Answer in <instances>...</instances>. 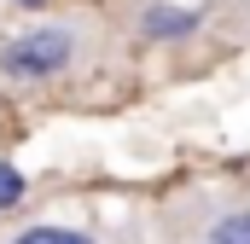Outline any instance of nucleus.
Returning a JSON list of instances; mask_svg holds the SVG:
<instances>
[{"mask_svg": "<svg viewBox=\"0 0 250 244\" xmlns=\"http://www.w3.org/2000/svg\"><path fill=\"white\" fill-rule=\"evenodd\" d=\"M76 29H64V23H35V29H23L18 41H6V53H0V70L12 76V81H47V76H64L70 64H76Z\"/></svg>", "mask_w": 250, "mask_h": 244, "instance_id": "1", "label": "nucleus"}, {"mask_svg": "<svg viewBox=\"0 0 250 244\" xmlns=\"http://www.w3.org/2000/svg\"><path fill=\"white\" fill-rule=\"evenodd\" d=\"M192 29H198V12H187V6H146V18H140L146 41H187Z\"/></svg>", "mask_w": 250, "mask_h": 244, "instance_id": "2", "label": "nucleus"}, {"mask_svg": "<svg viewBox=\"0 0 250 244\" xmlns=\"http://www.w3.org/2000/svg\"><path fill=\"white\" fill-rule=\"evenodd\" d=\"M198 244H250V209H221L198 227Z\"/></svg>", "mask_w": 250, "mask_h": 244, "instance_id": "3", "label": "nucleus"}, {"mask_svg": "<svg viewBox=\"0 0 250 244\" xmlns=\"http://www.w3.org/2000/svg\"><path fill=\"white\" fill-rule=\"evenodd\" d=\"M6 244H99L87 227H53V221H35V227H23V233H12Z\"/></svg>", "mask_w": 250, "mask_h": 244, "instance_id": "4", "label": "nucleus"}, {"mask_svg": "<svg viewBox=\"0 0 250 244\" xmlns=\"http://www.w3.org/2000/svg\"><path fill=\"white\" fill-rule=\"evenodd\" d=\"M18 198H23V175H18L12 163H0V209H12Z\"/></svg>", "mask_w": 250, "mask_h": 244, "instance_id": "5", "label": "nucleus"}, {"mask_svg": "<svg viewBox=\"0 0 250 244\" xmlns=\"http://www.w3.org/2000/svg\"><path fill=\"white\" fill-rule=\"evenodd\" d=\"M12 6H41V0H12Z\"/></svg>", "mask_w": 250, "mask_h": 244, "instance_id": "6", "label": "nucleus"}]
</instances>
